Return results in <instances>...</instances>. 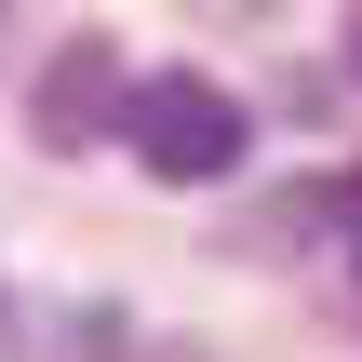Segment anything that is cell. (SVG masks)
I'll return each instance as SVG.
<instances>
[{
	"instance_id": "cell-2",
	"label": "cell",
	"mask_w": 362,
	"mask_h": 362,
	"mask_svg": "<svg viewBox=\"0 0 362 362\" xmlns=\"http://www.w3.org/2000/svg\"><path fill=\"white\" fill-rule=\"evenodd\" d=\"M121 107H134V81H121V54L81 27L54 67H40V94H27V134L40 148H94V134H121Z\"/></svg>"
},
{
	"instance_id": "cell-3",
	"label": "cell",
	"mask_w": 362,
	"mask_h": 362,
	"mask_svg": "<svg viewBox=\"0 0 362 362\" xmlns=\"http://www.w3.org/2000/svg\"><path fill=\"white\" fill-rule=\"evenodd\" d=\"M349 67H362V27H349Z\"/></svg>"
},
{
	"instance_id": "cell-1",
	"label": "cell",
	"mask_w": 362,
	"mask_h": 362,
	"mask_svg": "<svg viewBox=\"0 0 362 362\" xmlns=\"http://www.w3.org/2000/svg\"><path fill=\"white\" fill-rule=\"evenodd\" d=\"M121 148H134L161 188H215V175H242V148H255V107H242L228 81H202V67H161V81H134V107H121Z\"/></svg>"
},
{
	"instance_id": "cell-4",
	"label": "cell",
	"mask_w": 362,
	"mask_h": 362,
	"mask_svg": "<svg viewBox=\"0 0 362 362\" xmlns=\"http://www.w3.org/2000/svg\"><path fill=\"white\" fill-rule=\"evenodd\" d=\"M0 13H13V0H0Z\"/></svg>"
}]
</instances>
